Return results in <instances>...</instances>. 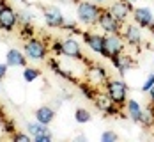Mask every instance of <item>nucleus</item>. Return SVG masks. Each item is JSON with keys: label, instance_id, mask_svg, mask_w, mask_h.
<instances>
[{"label": "nucleus", "instance_id": "1", "mask_svg": "<svg viewBox=\"0 0 154 142\" xmlns=\"http://www.w3.org/2000/svg\"><path fill=\"white\" fill-rule=\"evenodd\" d=\"M103 7L96 2H89V0H80L76 4V20L80 25L85 27H96L97 20L101 14Z\"/></svg>", "mask_w": 154, "mask_h": 142}, {"label": "nucleus", "instance_id": "2", "mask_svg": "<svg viewBox=\"0 0 154 142\" xmlns=\"http://www.w3.org/2000/svg\"><path fill=\"white\" fill-rule=\"evenodd\" d=\"M103 91L112 98V101H113L115 105H119L121 109H124V105H126V101H128L129 87H128V84H126L122 78H112V77H110V78L105 82V85H103Z\"/></svg>", "mask_w": 154, "mask_h": 142}, {"label": "nucleus", "instance_id": "3", "mask_svg": "<svg viewBox=\"0 0 154 142\" xmlns=\"http://www.w3.org/2000/svg\"><path fill=\"white\" fill-rule=\"evenodd\" d=\"M48 43L41 37H30V39H25L23 43V52L27 55L29 61H34V62H41V61H46L48 59Z\"/></svg>", "mask_w": 154, "mask_h": 142}, {"label": "nucleus", "instance_id": "4", "mask_svg": "<svg viewBox=\"0 0 154 142\" xmlns=\"http://www.w3.org/2000/svg\"><path fill=\"white\" fill-rule=\"evenodd\" d=\"M143 29H140L135 21H128L122 25V37L126 41V46H131L135 50H140L143 45Z\"/></svg>", "mask_w": 154, "mask_h": 142}, {"label": "nucleus", "instance_id": "5", "mask_svg": "<svg viewBox=\"0 0 154 142\" xmlns=\"http://www.w3.org/2000/svg\"><path fill=\"white\" fill-rule=\"evenodd\" d=\"M80 37H82L83 45L89 48L94 55L103 57V53H105V34H99L96 30H82Z\"/></svg>", "mask_w": 154, "mask_h": 142}, {"label": "nucleus", "instance_id": "6", "mask_svg": "<svg viewBox=\"0 0 154 142\" xmlns=\"http://www.w3.org/2000/svg\"><path fill=\"white\" fill-rule=\"evenodd\" d=\"M126 50V41L122 34H105V53L103 59H112Z\"/></svg>", "mask_w": 154, "mask_h": 142}, {"label": "nucleus", "instance_id": "7", "mask_svg": "<svg viewBox=\"0 0 154 142\" xmlns=\"http://www.w3.org/2000/svg\"><path fill=\"white\" fill-rule=\"evenodd\" d=\"M85 78L89 84H92L96 87H103L105 82L110 78V73L108 69L103 66V64H97V62H91L85 69Z\"/></svg>", "mask_w": 154, "mask_h": 142}, {"label": "nucleus", "instance_id": "8", "mask_svg": "<svg viewBox=\"0 0 154 142\" xmlns=\"http://www.w3.org/2000/svg\"><path fill=\"white\" fill-rule=\"evenodd\" d=\"M62 57H67L69 61H85V55L82 52V45L75 36H67L62 39Z\"/></svg>", "mask_w": 154, "mask_h": 142}, {"label": "nucleus", "instance_id": "9", "mask_svg": "<svg viewBox=\"0 0 154 142\" xmlns=\"http://www.w3.org/2000/svg\"><path fill=\"white\" fill-rule=\"evenodd\" d=\"M108 9H110V13L113 14V18L119 21V23H128L129 21V18L133 14V9H135V5L129 2V0H113L110 5H108Z\"/></svg>", "mask_w": 154, "mask_h": 142}, {"label": "nucleus", "instance_id": "10", "mask_svg": "<svg viewBox=\"0 0 154 142\" xmlns=\"http://www.w3.org/2000/svg\"><path fill=\"white\" fill-rule=\"evenodd\" d=\"M18 25H20V21H18V11L11 4L0 5V30L13 32Z\"/></svg>", "mask_w": 154, "mask_h": 142}, {"label": "nucleus", "instance_id": "11", "mask_svg": "<svg viewBox=\"0 0 154 142\" xmlns=\"http://www.w3.org/2000/svg\"><path fill=\"white\" fill-rule=\"evenodd\" d=\"M97 27L103 30V34H121L122 32V23H119L113 14L110 13V9L103 7L101 14H99V20H97Z\"/></svg>", "mask_w": 154, "mask_h": 142}, {"label": "nucleus", "instance_id": "12", "mask_svg": "<svg viewBox=\"0 0 154 142\" xmlns=\"http://www.w3.org/2000/svg\"><path fill=\"white\" fill-rule=\"evenodd\" d=\"M94 105H96L97 110L103 112L106 117H115V115H119L121 110H122L119 105H115V103L112 101V98H110L105 91H99V93H97L96 99H94Z\"/></svg>", "mask_w": 154, "mask_h": 142}, {"label": "nucleus", "instance_id": "13", "mask_svg": "<svg viewBox=\"0 0 154 142\" xmlns=\"http://www.w3.org/2000/svg\"><path fill=\"white\" fill-rule=\"evenodd\" d=\"M41 11H43V20H45L46 27H50V29H60L64 25L66 18H64V13H62L60 7H57V5H45V7H41Z\"/></svg>", "mask_w": 154, "mask_h": 142}, {"label": "nucleus", "instance_id": "14", "mask_svg": "<svg viewBox=\"0 0 154 142\" xmlns=\"http://www.w3.org/2000/svg\"><path fill=\"white\" fill-rule=\"evenodd\" d=\"M133 21L138 25L140 29H149L151 25H154V11L149 5H138L133 9Z\"/></svg>", "mask_w": 154, "mask_h": 142}, {"label": "nucleus", "instance_id": "15", "mask_svg": "<svg viewBox=\"0 0 154 142\" xmlns=\"http://www.w3.org/2000/svg\"><path fill=\"white\" fill-rule=\"evenodd\" d=\"M110 61H112V66L119 71V75H121V77H124L128 71H131V69L137 66L135 57H133L131 53H126V50H124L122 53H119V55L112 57Z\"/></svg>", "mask_w": 154, "mask_h": 142}, {"label": "nucleus", "instance_id": "16", "mask_svg": "<svg viewBox=\"0 0 154 142\" xmlns=\"http://www.w3.org/2000/svg\"><path fill=\"white\" fill-rule=\"evenodd\" d=\"M27 55L25 52L18 50V48H9L5 53V64L9 68H25L27 66Z\"/></svg>", "mask_w": 154, "mask_h": 142}, {"label": "nucleus", "instance_id": "17", "mask_svg": "<svg viewBox=\"0 0 154 142\" xmlns=\"http://www.w3.org/2000/svg\"><path fill=\"white\" fill-rule=\"evenodd\" d=\"M124 110H126V117L129 121L140 125V117H142V110H143V107L140 105V101L133 99V98H128V101L124 105Z\"/></svg>", "mask_w": 154, "mask_h": 142}, {"label": "nucleus", "instance_id": "18", "mask_svg": "<svg viewBox=\"0 0 154 142\" xmlns=\"http://www.w3.org/2000/svg\"><path fill=\"white\" fill-rule=\"evenodd\" d=\"M55 115H57V112L50 105H41L37 110L34 112V119L39 121V123H43V125H46V126L55 121Z\"/></svg>", "mask_w": 154, "mask_h": 142}, {"label": "nucleus", "instance_id": "19", "mask_svg": "<svg viewBox=\"0 0 154 142\" xmlns=\"http://www.w3.org/2000/svg\"><path fill=\"white\" fill-rule=\"evenodd\" d=\"M48 66H50V68L53 69V73H55L57 77H60L62 80H67V82H73V84H78V82H80V80L73 75V71H69V69L62 68V66L57 62L53 57H51V59H48Z\"/></svg>", "mask_w": 154, "mask_h": 142}, {"label": "nucleus", "instance_id": "20", "mask_svg": "<svg viewBox=\"0 0 154 142\" xmlns=\"http://www.w3.org/2000/svg\"><path fill=\"white\" fill-rule=\"evenodd\" d=\"M76 87H78V91H80V94L83 96L85 99H89V101H94L96 96H97V93H99V87L89 84L87 80H85V82H78Z\"/></svg>", "mask_w": 154, "mask_h": 142}, {"label": "nucleus", "instance_id": "21", "mask_svg": "<svg viewBox=\"0 0 154 142\" xmlns=\"http://www.w3.org/2000/svg\"><path fill=\"white\" fill-rule=\"evenodd\" d=\"M140 125L145 126V128L154 126V103H149L147 107H143L142 117H140Z\"/></svg>", "mask_w": 154, "mask_h": 142}, {"label": "nucleus", "instance_id": "22", "mask_svg": "<svg viewBox=\"0 0 154 142\" xmlns=\"http://www.w3.org/2000/svg\"><path fill=\"white\" fill-rule=\"evenodd\" d=\"M46 130H48L46 125H43V123H39V121H35V119H34V121H29V123H27V126H25V131L30 135L32 139H34L35 135H39V133L46 131Z\"/></svg>", "mask_w": 154, "mask_h": 142}, {"label": "nucleus", "instance_id": "23", "mask_svg": "<svg viewBox=\"0 0 154 142\" xmlns=\"http://www.w3.org/2000/svg\"><path fill=\"white\" fill-rule=\"evenodd\" d=\"M21 77H23V80H25L27 84H32V82H35V80L41 77V69H37V68H34V66H25Z\"/></svg>", "mask_w": 154, "mask_h": 142}, {"label": "nucleus", "instance_id": "24", "mask_svg": "<svg viewBox=\"0 0 154 142\" xmlns=\"http://www.w3.org/2000/svg\"><path fill=\"white\" fill-rule=\"evenodd\" d=\"M75 121H76L78 125H87V123L92 121V114H91V110L80 107V109L75 110Z\"/></svg>", "mask_w": 154, "mask_h": 142}, {"label": "nucleus", "instance_id": "25", "mask_svg": "<svg viewBox=\"0 0 154 142\" xmlns=\"http://www.w3.org/2000/svg\"><path fill=\"white\" fill-rule=\"evenodd\" d=\"M34 20H35V14L32 13L30 9L18 11V21H20V25H23V23H34Z\"/></svg>", "mask_w": 154, "mask_h": 142}, {"label": "nucleus", "instance_id": "26", "mask_svg": "<svg viewBox=\"0 0 154 142\" xmlns=\"http://www.w3.org/2000/svg\"><path fill=\"white\" fill-rule=\"evenodd\" d=\"M60 30H64V32H67L69 36H80L82 34V30L78 29V23L76 21H64V25L60 27Z\"/></svg>", "mask_w": 154, "mask_h": 142}, {"label": "nucleus", "instance_id": "27", "mask_svg": "<svg viewBox=\"0 0 154 142\" xmlns=\"http://www.w3.org/2000/svg\"><path fill=\"white\" fill-rule=\"evenodd\" d=\"M20 36L23 37V39H30L35 36V29H34V25L32 23H23V25H20Z\"/></svg>", "mask_w": 154, "mask_h": 142}, {"label": "nucleus", "instance_id": "28", "mask_svg": "<svg viewBox=\"0 0 154 142\" xmlns=\"http://www.w3.org/2000/svg\"><path fill=\"white\" fill-rule=\"evenodd\" d=\"M154 85V73H149L145 80H143V84H142V87H140V91L143 93V94H147L149 91H151V87Z\"/></svg>", "mask_w": 154, "mask_h": 142}, {"label": "nucleus", "instance_id": "29", "mask_svg": "<svg viewBox=\"0 0 154 142\" xmlns=\"http://www.w3.org/2000/svg\"><path fill=\"white\" fill-rule=\"evenodd\" d=\"M117 140H119V135L113 130H105L101 133V142H117Z\"/></svg>", "mask_w": 154, "mask_h": 142}, {"label": "nucleus", "instance_id": "30", "mask_svg": "<svg viewBox=\"0 0 154 142\" xmlns=\"http://www.w3.org/2000/svg\"><path fill=\"white\" fill-rule=\"evenodd\" d=\"M11 139H13L14 142H30L32 140V137L27 133V131H18V130L11 135Z\"/></svg>", "mask_w": 154, "mask_h": 142}, {"label": "nucleus", "instance_id": "31", "mask_svg": "<svg viewBox=\"0 0 154 142\" xmlns=\"http://www.w3.org/2000/svg\"><path fill=\"white\" fill-rule=\"evenodd\" d=\"M32 140H34V142H51V140H53V133H51V131H50V128H48L46 131H43V133L35 135Z\"/></svg>", "mask_w": 154, "mask_h": 142}, {"label": "nucleus", "instance_id": "32", "mask_svg": "<svg viewBox=\"0 0 154 142\" xmlns=\"http://www.w3.org/2000/svg\"><path fill=\"white\" fill-rule=\"evenodd\" d=\"M50 50L55 55H62V39H53L51 45H50Z\"/></svg>", "mask_w": 154, "mask_h": 142}, {"label": "nucleus", "instance_id": "33", "mask_svg": "<svg viewBox=\"0 0 154 142\" xmlns=\"http://www.w3.org/2000/svg\"><path fill=\"white\" fill-rule=\"evenodd\" d=\"M7 71H9V66H7L5 62H0V80H4V78H5Z\"/></svg>", "mask_w": 154, "mask_h": 142}, {"label": "nucleus", "instance_id": "34", "mask_svg": "<svg viewBox=\"0 0 154 142\" xmlns=\"http://www.w3.org/2000/svg\"><path fill=\"white\" fill-rule=\"evenodd\" d=\"M75 140L76 142H87V135H85V133H78L76 137H75Z\"/></svg>", "mask_w": 154, "mask_h": 142}, {"label": "nucleus", "instance_id": "35", "mask_svg": "<svg viewBox=\"0 0 154 142\" xmlns=\"http://www.w3.org/2000/svg\"><path fill=\"white\" fill-rule=\"evenodd\" d=\"M147 94H149V101H151V103H154V85L151 87V91H149Z\"/></svg>", "mask_w": 154, "mask_h": 142}, {"label": "nucleus", "instance_id": "36", "mask_svg": "<svg viewBox=\"0 0 154 142\" xmlns=\"http://www.w3.org/2000/svg\"><path fill=\"white\" fill-rule=\"evenodd\" d=\"M62 4H78L80 0H60Z\"/></svg>", "mask_w": 154, "mask_h": 142}, {"label": "nucleus", "instance_id": "37", "mask_svg": "<svg viewBox=\"0 0 154 142\" xmlns=\"http://www.w3.org/2000/svg\"><path fill=\"white\" fill-rule=\"evenodd\" d=\"M94 2H96V4H99V5H101V4H105V2H106V0H94Z\"/></svg>", "mask_w": 154, "mask_h": 142}, {"label": "nucleus", "instance_id": "38", "mask_svg": "<svg viewBox=\"0 0 154 142\" xmlns=\"http://www.w3.org/2000/svg\"><path fill=\"white\" fill-rule=\"evenodd\" d=\"M149 30H151V32L154 34V25H151V27H149Z\"/></svg>", "mask_w": 154, "mask_h": 142}, {"label": "nucleus", "instance_id": "39", "mask_svg": "<svg viewBox=\"0 0 154 142\" xmlns=\"http://www.w3.org/2000/svg\"><path fill=\"white\" fill-rule=\"evenodd\" d=\"M129 2H131V4H133V5H135V4H137V2H138V0H129Z\"/></svg>", "mask_w": 154, "mask_h": 142}, {"label": "nucleus", "instance_id": "40", "mask_svg": "<svg viewBox=\"0 0 154 142\" xmlns=\"http://www.w3.org/2000/svg\"><path fill=\"white\" fill-rule=\"evenodd\" d=\"M0 93H2V80H0Z\"/></svg>", "mask_w": 154, "mask_h": 142}, {"label": "nucleus", "instance_id": "41", "mask_svg": "<svg viewBox=\"0 0 154 142\" xmlns=\"http://www.w3.org/2000/svg\"><path fill=\"white\" fill-rule=\"evenodd\" d=\"M18 2H21V4H25V2H27V0H18Z\"/></svg>", "mask_w": 154, "mask_h": 142}, {"label": "nucleus", "instance_id": "42", "mask_svg": "<svg viewBox=\"0 0 154 142\" xmlns=\"http://www.w3.org/2000/svg\"><path fill=\"white\" fill-rule=\"evenodd\" d=\"M152 59H154V53H152Z\"/></svg>", "mask_w": 154, "mask_h": 142}]
</instances>
